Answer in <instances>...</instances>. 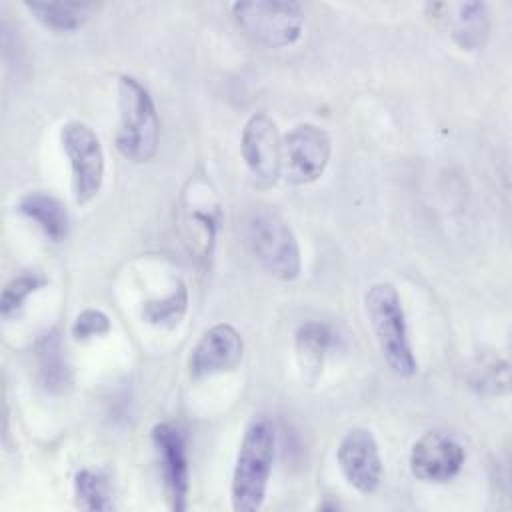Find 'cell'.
<instances>
[{
  "instance_id": "obj_1",
  "label": "cell",
  "mask_w": 512,
  "mask_h": 512,
  "mask_svg": "<svg viewBox=\"0 0 512 512\" xmlns=\"http://www.w3.org/2000/svg\"><path fill=\"white\" fill-rule=\"evenodd\" d=\"M276 428L266 416H256L244 430L230 482L232 510L256 512L266 500V490L276 456Z\"/></svg>"
},
{
  "instance_id": "obj_2",
  "label": "cell",
  "mask_w": 512,
  "mask_h": 512,
  "mask_svg": "<svg viewBox=\"0 0 512 512\" xmlns=\"http://www.w3.org/2000/svg\"><path fill=\"white\" fill-rule=\"evenodd\" d=\"M116 150L134 164L150 162L160 144V118L148 88L134 76L118 78Z\"/></svg>"
},
{
  "instance_id": "obj_3",
  "label": "cell",
  "mask_w": 512,
  "mask_h": 512,
  "mask_svg": "<svg viewBox=\"0 0 512 512\" xmlns=\"http://www.w3.org/2000/svg\"><path fill=\"white\" fill-rule=\"evenodd\" d=\"M364 310L388 368L402 378L414 376L418 362L408 336L406 314L398 290L390 282L372 284L364 296Z\"/></svg>"
},
{
  "instance_id": "obj_4",
  "label": "cell",
  "mask_w": 512,
  "mask_h": 512,
  "mask_svg": "<svg viewBox=\"0 0 512 512\" xmlns=\"http://www.w3.org/2000/svg\"><path fill=\"white\" fill-rule=\"evenodd\" d=\"M244 236L256 260L274 278L290 282L300 276V246L290 224L272 208L256 206L244 218Z\"/></svg>"
},
{
  "instance_id": "obj_5",
  "label": "cell",
  "mask_w": 512,
  "mask_h": 512,
  "mask_svg": "<svg viewBox=\"0 0 512 512\" xmlns=\"http://www.w3.org/2000/svg\"><path fill=\"white\" fill-rule=\"evenodd\" d=\"M232 16L252 42L266 48H288L304 32V10L290 0L234 2Z\"/></svg>"
},
{
  "instance_id": "obj_6",
  "label": "cell",
  "mask_w": 512,
  "mask_h": 512,
  "mask_svg": "<svg viewBox=\"0 0 512 512\" xmlns=\"http://www.w3.org/2000/svg\"><path fill=\"white\" fill-rule=\"evenodd\" d=\"M60 144L70 164L74 202L84 206L96 198L104 184V148L96 132L80 120H70L60 128Z\"/></svg>"
},
{
  "instance_id": "obj_7",
  "label": "cell",
  "mask_w": 512,
  "mask_h": 512,
  "mask_svg": "<svg viewBox=\"0 0 512 512\" xmlns=\"http://www.w3.org/2000/svg\"><path fill=\"white\" fill-rule=\"evenodd\" d=\"M332 154V142L324 128L302 122L282 138V176L296 186L318 180Z\"/></svg>"
},
{
  "instance_id": "obj_8",
  "label": "cell",
  "mask_w": 512,
  "mask_h": 512,
  "mask_svg": "<svg viewBox=\"0 0 512 512\" xmlns=\"http://www.w3.org/2000/svg\"><path fill=\"white\" fill-rule=\"evenodd\" d=\"M240 154L258 186L268 188L282 176V136L266 112H256L246 120Z\"/></svg>"
},
{
  "instance_id": "obj_9",
  "label": "cell",
  "mask_w": 512,
  "mask_h": 512,
  "mask_svg": "<svg viewBox=\"0 0 512 512\" xmlns=\"http://www.w3.org/2000/svg\"><path fill=\"white\" fill-rule=\"evenodd\" d=\"M152 444L158 458L168 506L176 512L186 510L190 490V468L184 432L176 424L160 422L152 428Z\"/></svg>"
},
{
  "instance_id": "obj_10",
  "label": "cell",
  "mask_w": 512,
  "mask_h": 512,
  "mask_svg": "<svg viewBox=\"0 0 512 512\" xmlns=\"http://www.w3.org/2000/svg\"><path fill=\"white\" fill-rule=\"evenodd\" d=\"M466 460L462 444L442 430L424 432L410 448V472L432 484H442L460 474Z\"/></svg>"
},
{
  "instance_id": "obj_11",
  "label": "cell",
  "mask_w": 512,
  "mask_h": 512,
  "mask_svg": "<svg viewBox=\"0 0 512 512\" xmlns=\"http://www.w3.org/2000/svg\"><path fill=\"white\" fill-rule=\"evenodd\" d=\"M338 466L346 482L360 494H372L382 480V456L368 428H350L336 448Z\"/></svg>"
},
{
  "instance_id": "obj_12",
  "label": "cell",
  "mask_w": 512,
  "mask_h": 512,
  "mask_svg": "<svg viewBox=\"0 0 512 512\" xmlns=\"http://www.w3.org/2000/svg\"><path fill=\"white\" fill-rule=\"evenodd\" d=\"M244 356L242 334L226 322L214 324L202 332L188 358L192 378H206L234 370Z\"/></svg>"
},
{
  "instance_id": "obj_13",
  "label": "cell",
  "mask_w": 512,
  "mask_h": 512,
  "mask_svg": "<svg viewBox=\"0 0 512 512\" xmlns=\"http://www.w3.org/2000/svg\"><path fill=\"white\" fill-rule=\"evenodd\" d=\"M38 374L40 382L50 394H62L72 386V368L66 356L62 336L56 328L40 336L38 346Z\"/></svg>"
},
{
  "instance_id": "obj_14",
  "label": "cell",
  "mask_w": 512,
  "mask_h": 512,
  "mask_svg": "<svg viewBox=\"0 0 512 512\" xmlns=\"http://www.w3.org/2000/svg\"><path fill=\"white\" fill-rule=\"evenodd\" d=\"M448 24L462 50H482L490 32V14L484 2H458L448 6Z\"/></svg>"
},
{
  "instance_id": "obj_15",
  "label": "cell",
  "mask_w": 512,
  "mask_h": 512,
  "mask_svg": "<svg viewBox=\"0 0 512 512\" xmlns=\"http://www.w3.org/2000/svg\"><path fill=\"white\" fill-rule=\"evenodd\" d=\"M18 210L52 242H62L68 236L70 216L66 206L56 196L46 192H28L20 198Z\"/></svg>"
},
{
  "instance_id": "obj_16",
  "label": "cell",
  "mask_w": 512,
  "mask_h": 512,
  "mask_svg": "<svg viewBox=\"0 0 512 512\" xmlns=\"http://www.w3.org/2000/svg\"><path fill=\"white\" fill-rule=\"evenodd\" d=\"M24 8L46 28L56 32H72L82 28L96 12L94 2H24Z\"/></svg>"
},
{
  "instance_id": "obj_17",
  "label": "cell",
  "mask_w": 512,
  "mask_h": 512,
  "mask_svg": "<svg viewBox=\"0 0 512 512\" xmlns=\"http://www.w3.org/2000/svg\"><path fill=\"white\" fill-rule=\"evenodd\" d=\"M74 500L76 506L90 512L114 510V496L110 480L104 472L82 468L74 474Z\"/></svg>"
},
{
  "instance_id": "obj_18",
  "label": "cell",
  "mask_w": 512,
  "mask_h": 512,
  "mask_svg": "<svg viewBox=\"0 0 512 512\" xmlns=\"http://www.w3.org/2000/svg\"><path fill=\"white\" fill-rule=\"evenodd\" d=\"M188 310V290L182 282H178L164 298L150 300L142 308V318L160 328H174L182 322Z\"/></svg>"
},
{
  "instance_id": "obj_19",
  "label": "cell",
  "mask_w": 512,
  "mask_h": 512,
  "mask_svg": "<svg viewBox=\"0 0 512 512\" xmlns=\"http://www.w3.org/2000/svg\"><path fill=\"white\" fill-rule=\"evenodd\" d=\"M46 276L38 270H24L18 276L10 278L0 296V312L4 318L16 314L24 302L46 284Z\"/></svg>"
},
{
  "instance_id": "obj_20",
  "label": "cell",
  "mask_w": 512,
  "mask_h": 512,
  "mask_svg": "<svg viewBox=\"0 0 512 512\" xmlns=\"http://www.w3.org/2000/svg\"><path fill=\"white\" fill-rule=\"evenodd\" d=\"M332 342V334L324 324L318 322H308L304 326H300V330L296 332V344L300 354L306 356V360L312 362H320L322 354L328 350Z\"/></svg>"
},
{
  "instance_id": "obj_21",
  "label": "cell",
  "mask_w": 512,
  "mask_h": 512,
  "mask_svg": "<svg viewBox=\"0 0 512 512\" xmlns=\"http://www.w3.org/2000/svg\"><path fill=\"white\" fill-rule=\"evenodd\" d=\"M110 328H112L110 318L102 310L84 308L82 312L76 314L70 332L76 340L86 342V340H92V338H98V336H106L110 332Z\"/></svg>"
},
{
  "instance_id": "obj_22",
  "label": "cell",
  "mask_w": 512,
  "mask_h": 512,
  "mask_svg": "<svg viewBox=\"0 0 512 512\" xmlns=\"http://www.w3.org/2000/svg\"><path fill=\"white\" fill-rule=\"evenodd\" d=\"M508 362L504 360H492L490 364L476 370V376L472 378V386L478 388V392L488 394H502L508 390Z\"/></svg>"
}]
</instances>
